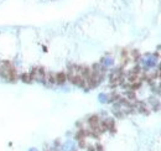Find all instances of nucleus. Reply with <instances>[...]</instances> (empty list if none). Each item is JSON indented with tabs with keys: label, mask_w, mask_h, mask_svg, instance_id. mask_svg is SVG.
<instances>
[{
	"label": "nucleus",
	"mask_w": 161,
	"mask_h": 151,
	"mask_svg": "<svg viewBox=\"0 0 161 151\" xmlns=\"http://www.w3.org/2000/svg\"><path fill=\"white\" fill-rule=\"evenodd\" d=\"M0 77L9 82H15L17 79V71L10 61H1L0 63Z\"/></svg>",
	"instance_id": "obj_1"
},
{
	"label": "nucleus",
	"mask_w": 161,
	"mask_h": 151,
	"mask_svg": "<svg viewBox=\"0 0 161 151\" xmlns=\"http://www.w3.org/2000/svg\"><path fill=\"white\" fill-rule=\"evenodd\" d=\"M75 150V143L68 140L62 145V151H73Z\"/></svg>",
	"instance_id": "obj_2"
},
{
	"label": "nucleus",
	"mask_w": 161,
	"mask_h": 151,
	"mask_svg": "<svg viewBox=\"0 0 161 151\" xmlns=\"http://www.w3.org/2000/svg\"><path fill=\"white\" fill-rule=\"evenodd\" d=\"M66 74L63 73V72H60V73H57L56 74V82L58 83V84H62V83H65L66 82Z\"/></svg>",
	"instance_id": "obj_3"
},
{
	"label": "nucleus",
	"mask_w": 161,
	"mask_h": 151,
	"mask_svg": "<svg viewBox=\"0 0 161 151\" xmlns=\"http://www.w3.org/2000/svg\"><path fill=\"white\" fill-rule=\"evenodd\" d=\"M20 79H21L22 82H25V83H31V81H32L30 73H22V74L20 76Z\"/></svg>",
	"instance_id": "obj_4"
},
{
	"label": "nucleus",
	"mask_w": 161,
	"mask_h": 151,
	"mask_svg": "<svg viewBox=\"0 0 161 151\" xmlns=\"http://www.w3.org/2000/svg\"><path fill=\"white\" fill-rule=\"evenodd\" d=\"M102 63H103L105 67H109V66H113V63H114V60H113L112 57H105V58H103Z\"/></svg>",
	"instance_id": "obj_5"
},
{
	"label": "nucleus",
	"mask_w": 161,
	"mask_h": 151,
	"mask_svg": "<svg viewBox=\"0 0 161 151\" xmlns=\"http://www.w3.org/2000/svg\"><path fill=\"white\" fill-rule=\"evenodd\" d=\"M98 99H99L100 103H107V102H108V95L104 94V93H100V94L98 95Z\"/></svg>",
	"instance_id": "obj_6"
},
{
	"label": "nucleus",
	"mask_w": 161,
	"mask_h": 151,
	"mask_svg": "<svg viewBox=\"0 0 161 151\" xmlns=\"http://www.w3.org/2000/svg\"><path fill=\"white\" fill-rule=\"evenodd\" d=\"M29 151H39L37 149H35V148H31V149H29Z\"/></svg>",
	"instance_id": "obj_7"
}]
</instances>
